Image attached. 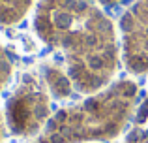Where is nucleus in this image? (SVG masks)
<instances>
[{"label": "nucleus", "mask_w": 148, "mask_h": 143, "mask_svg": "<svg viewBox=\"0 0 148 143\" xmlns=\"http://www.w3.org/2000/svg\"><path fill=\"white\" fill-rule=\"evenodd\" d=\"M122 60L130 73H148V0H135L120 21Z\"/></svg>", "instance_id": "obj_4"}, {"label": "nucleus", "mask_w": 148, "mask_h": 143, "mask_svg": "<svg viewBox=\"0 0 148 143\" xmlns=\"http://www.w3.org/2000/svg\"><path fill=\"white\" fill-rule=\"evenodd\" d=\"M34 30L58 51L81 94H96L111 85L120 62L116 30L109 15L86 0H40Z\"/></svg>", "instance_id": "obj_1"}, {"label": "nucleus", "mask_w": 148, "mask_h": 143, "mask_svg": "<svg viewBox=\"0 0 148 143\" xmlns=\"http://www.w3.org/2000/svg\"><path fill=\"white\" fill-rule=\"evenodd\" d=\"M86 2L94 4L98 8H114V6H120V4L130 2V0H86Z\"/></svg>", "instance_id": "obj_10"}, {"label": "nucleus", "mask_w": 148, "mask_h": 143, "mask_svg": "<svg viewBox=\"0 0 148 143\" xmlns=\"http://www.w3.org/2000/svg\"><path fill=\"white\" fill-rule=\"evenodd\" d=\"M124 143H148V128L141 124H133Z\"/></svg>", "instance_id": "obj_8"}, {"label": "nucleus", "mask_w": 148, "mask_h": 143, "mask_svg": "<svg viewBox=\"0 0 148 143\" xmlns=\"http://www.w3.org/2000/svg\"><path fill=\"white\" fill-rule=\"evenodd\" d=\"M11 73H13L11 59L6 53V49L0 45V92L8 87V83H10V79H11Z\"/></svg>", "instance_id": "obj_7"}, {"label": "nucleus", "mask_w": 148, "mask_h": 143, "mask_svg": "<svg viewBox=\"0 0 148 143\" xmlns=\"http://www.w3.org/2000/svg\"><path fill=\"white\" fill-rule=\"evenodd\" d=\"M6 130H8V124H6V117L0 113V143L4 141V136H6Z\"/></svg>", "instance_id": "obj_11"}, {"label": "nucleus", "mask_w": 148, "mask_h": 143, "mask_svg": "<svg viewBox=\"0 0 148 143\" xmlns=\"http://www.w3.org/2000/svg\"><path fill=\"white\" fill-rule=\"evenodd\" d=\"M34 0H0V25L13 26L30 11Z\"/></svg>", "instance_id": "obj_6"}, {"label": "nucleus", "mask_w": 148, "mask_h": 143, "mask_svg": "<svg viewBox=\"0 0 148 143\" xmlns=\"http://www.w3.org/2000/svg\"><path fill=\"white\" fill-rule=\"evenodd\" d=\"M6 124L19 137L40 136L51 115V94L40 72H28L6 102Z\"/></svg>", "instance_id": "obj_3"}, {"label": "nucleus", "mask_w": 148, "mask_h": 143, "mask_svg": "<svg viewBox=\"0 0 148 143\" xmlns=\"http://www.w3.org/2000/svg\"><path fill=\"white\" fill-rule=\"evenodd\" d=\"M133 124H141V126H146L148 128V94L137 106V111L133 115Z\"/></svg>", "instance_id": "obj_9"}, {"label": "nucleus", "mask_w": 148, "mask_h": 143, "mask_svg": "<svg viewBox=\"0 0 148 143\" xmlns=\"http://www.w3.org/2000/svg\"><path fill=\"white\" fill-rule=\"evenodd\" d=\"M139 85L120 79L86 100L58 109L32 143L111 141L126 130L139 106Z\"/></svg>", "instance_id": "obj_2"}, {"label": "nucleus", "mask_w": 148, "mask_h": 143, "mask_svg": "<svg viewBox=\"0 0 148 143\" xmlns=\"http://www.w3.org/2000/svg\"><path fill=\"white\" fill-rule=\"evenodd\" d=\"M40 75L43 79L45 87H47L49 94L56 100H68L73 96L75 87H73L71 77L62 66L54 62H43L40 66Z\"/></svg>", "instance_id": "obj_5"}]
</instances>
